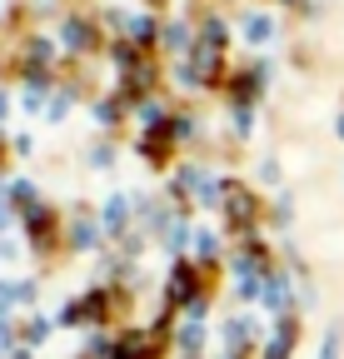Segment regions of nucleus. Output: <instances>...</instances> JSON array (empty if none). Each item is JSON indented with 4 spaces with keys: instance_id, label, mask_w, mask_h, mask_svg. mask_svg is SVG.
I'll return each mask as SVG.
<instances>
[{
    "instance_id": "obj_1",
    "label": "nucleus",
    "mask_w": 344,
    "mask_h": 359,
    "mask_svg": "<svg viewBox=\"0 0 344 359\" xmlns=\"http://www.w3.org/2000/svg\"><path fill=\"white\" fill-rule=\"evenodd\" d=\"M170 294H175V299H195V269L190 264H175V275H170Z\"/></svg>"
},
{
    "instance_id": "obj_4",
    "label": "nucleus",
    "mask_w": 344,
    "mask_h": 359,
    "mask_svg": "<svg viewBox=\"0 0 344 359\" xmlns=\"http://www.w3.org/2000/svg\"><path fill=\"white\" fill-rule=\"evenodd\" d=\"M249 215H254V200H249L245 190H230V219H235V224H245Z\"/></svg>"
},
{
    "instance_id": "obj_3",
    "label": "nucleus",
    "mask_w": 344,
    "mask_h": 359,
    "mask_svg": "<svg viewBox=\"0 0 344 359\" xmlns=\"http://www.w3.org/2000/svg\"><path fill=\"white\" fill-rule=\"evenodd\" d=\"M65 45H70V50H85V45H90V25H85V20H65Z\"/></svg>"
},
{
    "instance_id": "obj_9",
    "label": "nucleus",
    "mask_w": 344,
    "mask_h": 359,
    "mask_svg": "<svg viewBox=\"0 0 344 359\" xmlns=\"http://www.w3.org/2000/svg\"><path fill=\"white\" fill-rule=\"evenodd\" d=\"M155 6H160V0H155Z\"/></svg>"
},
{
    "instance_id": "obj_8",
    "label": "nucleus",
    "mask_w": 344,
    "mask_h": 359,
    "mask_svg": "<svg viewBox=\"0 0 344 359\" xmlns=\"http://www.w3.org/2000/svg\"><path fill=\"white\" fill-rule=\"evenodd\" d=\"M0 115H6V100H0Z\"/></svg>"
},
{
    "instance_id": "obj_6",
    "label": "nucleus",
    "mask_w": 344,
    "mask_h": 359,
    "mask_svg": "<svg viewBox=\"0 0 344 359\" xmlns=\"http://www.w3.org/2000/svg\"><path fill=\"white\" fill-rule=\"evenodd\" d=\"M165 45H170V50H185V45H190V30H185V25H170V30H165Z\"/></svg>"
},
{
    "instance_id": "obj_2",
    "label": "nucleus",
    "mask_w": 344,
    "mask_h": 359,
    "mask_svg": "<svg viewBox=\"0 0 344 359\" xmlns=\"http://www.w3.org/2000/svg\"><path fill=\"white\" fill-rule=\"evenodd\" d=\"M125 30H130V40H140V45L155 40V20H150V15H130V20H125Z\"/></svg>"
},
{
    "instance_id": "obj_5",
    "label": "nucleus",
    "mask_w": 344,
    "mask_h": 359,
    "mask_svg": "<svg viewBox=\"0 0 344 359\" xmlns=\"http://www.w3.org/2000/svg\"><path fill=\"white\" fill-rule=\"evenodd\" d=\"M245 35H249V40H270V20H265V15H249V20H245Z\"/></svg>"
},
{
    "instance_id": "obj_7",
    "label": "nucleus",
    "mask_w": 344,
    "mask_h": 359,
    "mask_svg": "<svg viewBox=\"0 0 344 359\" xmlns=\"http://www.w3.org/2000/svg\"><path fill=\"white\" fill-rule=\"evenodd\" d=\"M339 135H344V115H339Z\"/></svg>"
}]
</instances>
